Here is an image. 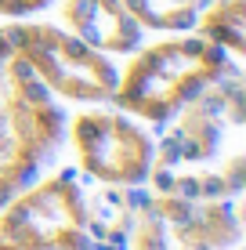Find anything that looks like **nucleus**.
Listing matches in <instances>:
<instances>
[{"mask_svg":"<svg viewBox=\"0 0 246 250\" xmlns=\"http://www.w3.org/2000/svg\"><path fill=\"white\" fill-rule=\"evenodd\" d=\"M152 149L149 182L181 200H235L246 182V87L239 65L199 91Z\"/></svg>","mask_w":246,"mask_h":250,"instance_id":"f257e3e1","label":"nucleus"},{"mask_svg":"<svg viewBox=\"0 0 246 250\" xmlns=\"http://www.w3.org/2000/svg\"><path fill=\"white\" fill-rule=\"evenodd\" d=\"M235 65V58H228L199 33H167L163 40L141 44L127 55V65L116 69V87L109 102L138 124L163 127L199 91H207Z\"/></svg>","mask_w":246,"mask_h":250,"instance_id":"f03ea898","label":"nucleus"},{"mask_svg":"<svg viewBox=\"0 0 246 250\" xmlns=\"http://www.w3.org/2000/svg\"><path fill=\"white\" fill-rule=\"evenodd\" d=\"M65 109L7 44L0 25V207L51 163L65 138Z\"/></svg>","mask_w":246,"mask_h":250,"instance_id":"7ed1b4c3","label":"nucleus"},{"mask_svg":"<svg viewBox=\"0 0 246 250\" xmlns=\"http://www.w3.org/2000/svg\"><path fill=\"white\" fill-rule=\"evenodd\" d=\"M7 44L33 69L55 98L76 105H101L113 98L116 65L109 55L87 47L80 37L51 22H7Z\"/></svg>","mask_w":246,"mask_h":250,"instance_id":"20e7f679","label":"nucleus"},{"mask_svg":"<svg viewBox=\"0 0 246 250\" xmlns=\"http://www.w3.org/2000/svg\"><path fill=\"white\" fill-rule=\"evenodd\" d=\"M0 243L11 250H91L76 170L29 182L11 196L0 207Z\"/></svg>","mask_w":246,"mask_h":250,"instance_id":"39448f33","label":"nucleus"},{"mask_svg":"<svg viewBox=\"0 0 246 250\" xmlns=\"http://www.w3.org/2000/svg\"><path fill=\"white\" fill-rule=\"evenodd\" d=\"M243 210L235 200H181L145 196L134 210L131 250H225L239 239Z\"/></svg>","mask_w":246,"mask_h":250,"instance_id":"423d86ee","label":"nucleus"},{"mask_svg":"<svg viewBox=\"0 0 246 250\" xmlns=\"http://www.w3.org/2000/svg\"><path fill=\"white\" fill-rule=\"evenodd\" d=\"M65 138L73 145L76 170L98 185H145L152 167V134L120 109L83 105L65 120Z\"/></svg>","mask_w":246,"mask_h":250,"instance_id":"0eeeda50","label":"nucleus"},{"mask_svg":"<svg viewBox=\"0 0 246 250\" xmlns=\"http://www.w3.org/2000/svg\"><path fill=\"white\" fill-rule=\"evenodd\" d=\"M58 19H62V29H69L87 47L109 58L138 51L145 37L120 0H58Z\"/></svg>","mask_w":246,"mask_h":250,"instance_id":"6e6552de","label":"nucleus"},{"mask_svg":"<svg viewBox=\"0 0 246 250\" xmlns=\"http://www.w3.org/2000/svg\"><path fill=\"white\" fill-rule=\"evenodd\" d=\"M192 33L207 37L228 58L243 62V55H246V0H210L199 11Z\"/></svg>","mask_w":246,"mask_h":250,"instance_id":"1a4fd4ad","label":"nucleus"},{"mask_svg":"<svg viewBox=\"0 0 246 250\" xmlns=\"http://www.w3.org/2000/svg\"><path fill=\"white\" fill-rule=\"evenodd\" d=\"M141 33H192L210 0H120Z\"/></svg>","mask_w":246,"mask_h":250,"instance_id":"9d476101","label":"nucleus"},{"mask_svg":"<svg viewBox=\"0 0 246 250\" xmlns=\"http://www.w3.org/2000/svg\"><path fill=\"white\" fill-rule=\"evenodd\" d=\"M0 250H11V247H7V243H0Z\"/></svg>","mask_w":246,"mask_h":250,"instance_id":"9b49d317","label":"nucleus"}]
</instances>
